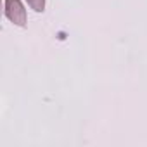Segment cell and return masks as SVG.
Here are the masks:
<instances>
[{
    "label": "cell",
    "mask_w": 147,
    "mask_h": 147,
    "mask_svg": "<svg viewBox=\"0 0 147 147\" xmlns=\"http://www.w3.org/2000/svg\"><path fill=\"white\" fill-rule=\"evenodd\" d=\"M5 16L18 26H26V11L21 0H5Z\"/></svg>",
    "instance_id": "cell-1"
},
{
    "label": "cell",
    "mask_w": 147,
    "mask_h": 147,
    "mask_svg": "<svg viewBox=\"0 0 147 147\" xmlns=\"http://www.w3.org/2000/svg\"><path fill=\"white\" fill-rule=\"evenodd\" d=\"M28 2V5L33 9V11H36V12H42L43 9H45V0H26Z\"/></svg>",
    "instance_id": "cell-2"
}]
</instances>
